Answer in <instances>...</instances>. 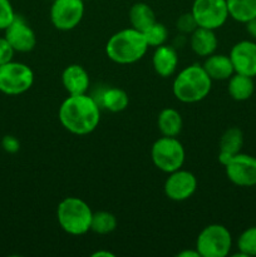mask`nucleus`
Returning a JSON list of instances; mask_svg holds the SVG:
<instances>
[{"instance_id":"f257e3e1","label":"nucleus","mask_w":256,"mask_h":257,"mask_svg":"<svg viewBox=\"0 0 256 257\" xmlns=\"http://www.w3.org/2000/svg\"><path fill=\"white\" fill-rule=\"evenodd\" d=\"M58 118L68 132L77 136L89 135L99 124L100 105L87 93L69 95L60 104Z\"/></svg>"},{"instance_id":"f03ea898","label":"nucleus","mask_w":256,"mask_h":257,"mask_svg":"<svg viewBox=\"0 0 256 257\" xmlns=\"http://www.w3.org/2000/svg\"><path fill=\"white\" fill-rule=\"evenodd\" d=\"M147 49L143 33L132 27L114 33L105 44V54L117 64H133L145 57Z\"/></svg>"},{"instance_id":"7ed1b4c3","label":"nucleus","mask_w":256,"mask_h":257,"mask_svg":"<svg viewBox=\"0 0 256 257\" xmlns=\"http://www.w3.org/2000/svg\"><path fill=\"white\" fill-rule=\"evenodd\" d=\"M212 79L200 64H191L183 68L172 84L176 99L182 103H197L205 99L211 92Z\"/></svg>"},{"instance_id":"20e7f679","label":"nucleus","mask_w":256,"mask_h":257,"mask_svg":"<svg viewBox=\"0 0 256 257\" xmlns=\"http://www.w3.org/2000/svg\"><path fill=\"white\" fill-rule=\"evenodd\" d=\"M93 211L84 200L79 197H65L57 208V220L64 232L82 236L90 231Z\"/></svg>"},{"instance_id":"39448f33","label":"nucleus","mask_w":256,"mask_h":257,"mask_svg":"<svg viewBox=\"0 0 256 257\" xmlns=\"http://www.w3.org/2000/svg\"><path fill=\"white\" fill-rule=\"evenodd\" d=\"M232 247V236L220 223L208 225L198 233L196 250L201 257H226Z\"/></svg>"},{"instance_id":"423d86ee","label":"nucleus","mask_w":256,"mask_h":257,"mask_svg":"<svg viewBox=\"0 0 256 257\" xmlns=\"http://www.w3.org/2000/svg\"><path fill=\"white\" fill-rule=\"evenodd\" d=\"M151 158L156 167L165 173H171L182 168L186 152L177 137L158 138L151 148Z\"/></svg>"},{"instance_id":"0eeeda50","label":"nucleus","mask_w":256,"mask_h":257,"mask_svg":"<svg viewBox=\"0 0 256 257\" xmlns=\"http://www.w3.org/2000/svg\"><path fill=\"white\" fill-rule=\"evenodd\" d=\"M34 83V73L29 65L20 62L0 65V92L7 95H19L28 92Z\"/></svg>"},{"instance_id":"6e6552de","label":"nucleus","mask_w":256,"mask_h":257,"mask_svg":"<svg viewBox=\"0 0 256 257\" xmlns=\"http://www.w3.org/2000/svg\"><path fill=\"white\" fill-rule=\"evenodd\" d=\"M198 27L216 30L228 18L226 0H195L191 9Z\"/></svg>"},{"instance_id":"1a4fd4ad","label":"nucleus","mask_w":256,"mask_h":257,"mask_svg":"<svg viewBox=\"0 0 256 257\" xmlns=\"http://www.w3.org/2000/svg\"><path fill=\"white\" fill-rule=\"evenodd\" d=\"M50 8V22L55 29L68 32L78 27L84 15L83 0H54Z\"/></svg>"},{"instance_id":"9d476101","label":"nucleus","mask_w":256,"mask_h":257,"mask_svg":"<svg viewBox=\"0 0 256 257\" xmlns=\"http://www.w3.org/2000/svg\"><path fill=\"white\" fill-rule=\"evenodd\" d=\"M226 176L238 187L256 186V157L246 153H237L225 166Z\"/></svg>"},{"instance_id":"9b49d317","label":"nucleus","mask_w":256,"mask_h":257,"mask_svg":"<svg viewBox=\"0 0 256 257\" xmlns=\"http://www.w3.org/2000/svg\"><path fill=\"white\" fill-rule=\"evenodd\" d=\"M197 190V178L190 171L180 168L168 173L163 191L165 195L175 202H182L192 197Z\"/></svg>"},{"instance_id":"f8f14e48","label":"nucleus","mask_w":256,"mask_h":257,"mask_svg":"<svg viewBox=\"0 0 256 257\" xmlns=\"http://www.w3.org/2000/svg\"><path fill=\"white\" fill-rule=\"evenodd\" d=\"M5 38L13 49L19 53L32 52L37 45V35L24 18L17 15L12 24L4 30Z\"/></svg>"},{"instance_id":"ddd939ff","label":"nucleus","mask_w":256,"mask_h":257,"mask_svg":"<svg viewBox=\"0 0 256 257\" xmlns=\"http://www.w3.org/2000/svg\"><path fill=\"white\" fill-rule=\"evenodd\" d=\"M235 73L256 77V43L252 40H241L236 43L230 52Z\"/></svg>"},{"instance_id":"4468645a","label":"nucleus","mask_w":256,"mask_h":257,"mask_svg":"<svg viewBox=\"0 0 256 257\" xmlns=\"http://www.w3.org/2000/svg\"><path fill=\"white\" fill-rule=\"evenodd\" d=\"M62 84L69 95L85 94L89 89V74L82 65L70 64L63 70Z\"/></svg>"},{"instance_id":"2eb2a0df","label":"nucleus","mask_w":256,"mask_h":257,"mask_svg":"<svg viewBox=\"0 0 256 257\" xmlns=\"http://www.w3.org/2000/svg\"><path fill=\"white\" fill-rule=\"evenodd\" d=\"M152 67L160 77L173 75L178 67V53L173 45L163 44L156 48L152 57Z\"/></svg>"},{"instance_id":"dca6fc26","label":"nucleus","mask_w":256,"mask_h":257,"mask_svg":"<svg viewBox=\"0 0 256 257\" xmlns=\"http://www.w3.org/2000/svg\"><path fill=\"white\" fill-rule=\"evenodd\" d=\"M243 146V133L240 128L231 127L223 132L218 143V162L225 167L231 158L241 152Z\"/></svg>"},{"instance_id":"f3484780","label":"nucleus","mask_w":256,"mask_h":257,"mask_svg":"<svg viewBox=\"0 0 256 257\" xmlns=\"http://www.w3.org/2000/svg\"><path fill=\"white\" fill-rule=\"evenodd\" d=\"M217 45L218 40L215 30L198 27L195 32L190 34V47L198 57L206 58L213 54L217 49Z\"/></svg>"},{"instance_id":"a211bd4d","label":"nucleus","mask_w":256,"mask_h":257,"mask_svg":"<svg viewBox=\"0 0 256 257\" xmlns=\"http://www.w3.org/2000/svg\"><path fill=\"white\" fill-rule=\"evenodd\" d=\"M203 69L212 80H228L231 75L235 73L230 55L225 54H211L206 57L202 64Z\"/></svg>"},{"instance_id":"6ab92c4d","label":"nucleus","mask_w":256,"mask_h":257,"mask_svg":"<svg viewBox=\"0 0 256 257\" xmlns=\"http://www.w3.org/2000/svg\"><path fill=\"white\" fill-rule=\"evenodd\" d=\"M157 125L162 136L177 137L183 128L182 115L175 108H165L158 114Z\"/></svg>"},{"instance_id":"aec40b11","label":"nucleus","mask_w":256,"mask_h":257,"mask_svg":"<svg viewBox=\"0 0 256 257\" xmlns=\"http://www.w3.org/2000/svg\"><path fill=\"white\" fill-rule=\"evenodd\" d=\"M128 19H130L131 27L138 32L143 33L146 29L151 27L153 23H156V14L152 8L146 3H136L131 7L128 13Z\"/></svg>"},{"instance_id":"412c9836","label":"nucleus","mask_w":256,"mask_h":257,"mask_svg":"<svg viewBox=\"0 0 256 257\" xmlns=\"http://www.w3.org/2000/svg\"><path fill=\"white\" fill-rule=\"evenodd\" d=\"M227 90L232 99L237 100V102L247 100L248 98H251V95L253 94V90H255L253 78L240 74V73H233L228 79Z\"/></svg>"},{"instance_id":"4be33fe9","label":"nucleus","mask_w":256,"mask_h":257,"mask_svg":"<svg viewBox=\"0 0 256 257\" xmlns=\"http://www.w3.org/2000/svg\"><path fill=\"white\" fill-rule=\"evenodd\" d=\"M130 104V97L127 92L120 88H108L100 95V105L112 113L124 110Z\"/></svg>"},{"instance_id":"5701e85b","label":"nucleus","mask_w":256,"mask_h":257,"mask_svg":"<svg viewBox=\"0 0 256 257\" xmlns=\"http://www.w3.org/2000/svg\"><path fill=\"white\" fill-rule=\"evenodd\" d=\"M228 17L238 23H247L256 18V0H226Z\"/></svg>"},{"instance_id":"b1692460","label":"nucleus","mask_w":256,"mask_h":257,"mask_svg":"<svg viewBox=\"0 0 256 257\" xmlns=\"http://www.w3.org/2000/svg\"><path fill=\"white\" fill-rule=\"evenodd\" d=\"M117 227V217L108 211H98L93 212L90 231L98 235H108L113 232Z\"/></svg>"},{"instance_id":"393cba45","label":"nucleus","mask_w":256,"mask_h":257,"mask_svg":"<svg viewBox=\"0 0 256 257\" xmlns=\"http://www.w3.org/2000/svg\"><path fill=\"white\" fill-rule=\"evenodd\" d=\"M143 35H145V39L147 42L148 47L157 48L160 45L166 44V42H167L168 29L162 23L156 22L148 29L143 32Z\"/></svg>"},{"instance_id":"a878e982","label":"nucleus","mask_w":256,"mask_h":257,"mask_svg":"<svg viewBox=\"0 0 256 257\" xmlns=\"http://www.w3.org/2000/svg\"><path fill=\"white\" fill-rule=\"evenodd\" d=\"M237 248L243 257L256 256V226L246 228L238 236Z\"/></svg>"},{"instance_id":"bb28decb","label":"nucleus","mask_w":256,"mask_h":257,"mask_svg":"<svg viewBox=\"0 0 256 257\" xmlns=\"http://www.w3.org/2000/svg\"><path fill=\"white\" fill-rule=\"evenodd\" d=\"M15 17L17 14L10 0H0V30L7 29L15 19Z\"/></svg>"},{"instance_id":"cd10ccee","label":"nucleus","mask_w":256,"mask_h":257,"mask_svg":"<svg viewBox=\"0 0 256 257\" xmlns=\"http://www.w3.org/2000/svg\"><path fill=\"white\" fill-rule=\"evenodd\" d=\"M176 28H177L178 32L181 34L186 35V34H191V33L195 32L196 29L198 28L197 23H196L195 18H193L192 13H185V14L181 15L180 18L176 22Z\"/></svg>"},{"instance_id":"c85d7f7f","label":"nucleus","mask_w":256,"mask_h":257,"mask_svg":"<svg viewBox=\"0 0 256 257\" xmlns=\"http://www.w3.org/2000/svg\"><path fill=\"white\" fill-rule=\"evenodd\" d=\"M14 53L15 50L13 49V47L8 42L7 38H0V65L12 62Z\"/></svg>"},{"instance_id":"c756f323","label":"nucleus","mask_w":256,"mask_h":257,"mask_svg":"<svg viewBox=\"0 0 256 257\" xmlns=\"http://www.w3.org/2000/svg\"><path fill=\"white\" fill-rule=\"evenodd\" d=\"M2 147L8 153H17L20 150V142L14 136H5L2 140Z\"/></svg>"},{"instance_id":"7c9ffc66","label":"nucleus","mask_w":256,"mask_h":257,"mask_svg":"<svg viewBox=\"0 0 256 257\" xmlns=\"http://www.w3.org/2000/svg\"><path fill=\"white\" fill-rule=\"evenodd\" d=\"M246 30L250 34V37H252L256 40V18L246 23Z\"/></svg>"},{"instance_id":"2f4dec72","label":"nucleus","mask_w":256,"mask_h":257,"mask_svg":"<svg viewBox=\"0 0 256 257\" xmlns=\"http://www.w3.org/2000/svg\"><path fill=\"white\" fill-rule=\"evenodd\" d=\"M178 257H201L197 250H185L177 253Z\"/></svg>"},{"instance_id":"473e14b6","label":"nucleus","mask_w":256,"mask_h":257,"mask_svg":"<svg viewBox=\"0 0 256 257\" xmlns=\"http://www.w3.org/2000/svg\"><path fill=\"white\" fill-rule=\"evenodd\" d=\"M92 257H114V253L109 252V251H97L93 253Z\"/></svg>"},{"instance_id":"72a5a7b5","label":"nucleus","mask_w":256,"mask_h":257,"mask_svg":"<svg viewBox=\"0 0 256 257\" xmlns=\"http://www.w3.org/2000/svg\"><path fill=\"white\" fill-rule=\"evenodd\" d=\"M50 2H54V0H50Z\"/></svg>"},{"instance_id":"f704fd0d","label":"nucleus","mask_w":256,"mask_h":257,"mask_svg":"<svg viewBox=\"0 0 256 257\" xmlns=\"http://www.w3.org/2000/svg\"><path fill=\"white\" fill-rule=\"evenodd\" d=\"M83 2H87V0H83Z\"/></svg>"}]
</instances>
